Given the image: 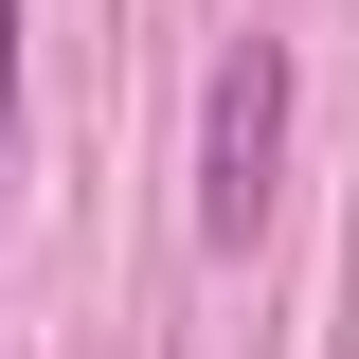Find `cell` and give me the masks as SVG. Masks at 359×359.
Returning a JSON list of instances; mask_svg holds the SVG:
<instances>
[{"label":"cell","mask_w":359,"mask_h":359,"mask_svg":"<svg viewBox=\"0 0 359 359\" xmlns=\"http://www.w3.org/2000/svg\"><path fill=\"white\" fill-rule=\"evenodd\" d=\"M269 162H287V54H216V108H198V233L216 252H252V216H269Z\"/></svg>","instance_id":"obj_1"},{"label":"cell","mask_w":359,"mask_h":359,"mask_svg":"<svg viewBox=\"0 0 359 359\" xmlns=\"http://www.w3.org/2000/svg\"><path fill=\"white\" fill-rule=\"evenodd\" d=\"M0 126H18V0H0Z\"/></svg>","instance_id":"obj_2"}]
</instances>
